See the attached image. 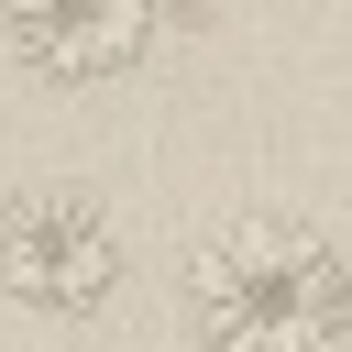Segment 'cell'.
<instances>
[{
	"instance_id": "obj_1",
	"label": "cell",
	"mask_w": 352,
	"mask_h": 352,
	"mask_svg": "<svg viewBox=\"0 0 352 352\" xmlns=\"http://www.w3.org/2000/svg\"><path fill=\"white\" fill-rule=\"evenodd\" d=\"M176 308L198 352H352V253L319 220L242 209L187 253Z\"/></svg>"
},
{
	"instance_id": "obj_2",
	"label": "cell",
	"mask_w": 352,
	"mask_h": 352,
	"mask_svg": "<svg viewBox=\"0 0 352 352\" xmlns=\"http://www.w3.org/2000/svg\"><path fill=\"white\" fill-rule=\"evenodd\" d=\"M132 275V242L110 220V198L44 176V187H11L0 198V286L44 319H99Z\"/></svg>"
},
{
	"instance_id": "obj_3",
	"label": "cell",
	"mask_w": 352,
	"mask_h": 352,
	"mask_svg": "<svg viewBox=\"0 0 352 352\" xmlns=\"http://www.w3.org/2000/svg\"><path fill=\"white\" fill-rule=\"evenodd\" d=\"M165 44V0H0V55L33 88H121Z\"/></svg>"
}]
</instances>
